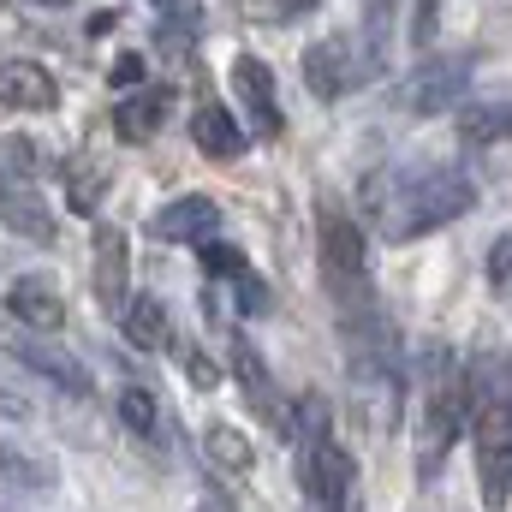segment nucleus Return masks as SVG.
I'll use <instances>...</instances> for the list:
<instances>
[{
	"mask_svg": "<svg viewBox=\"0 0 512 512\" xmlns=\"http://www.w3.org/2000/svg\"><path fill=\"white\" fill-rule=\"evenodd\" d=\"M364 209L376 215L382 239L393 245H411L459 215L477 209V185L465 167H447V161H429V167H387V173H370L364 185Z\"/></svg>",
	"mask_w": 512,
	"mask_h": 512,
	"instance_id": "1",
	"label": "nucleus"
},
{
	"mask_svg": "<svg viewBox=\"0 0 512 512\" xmlns=\"http://www.w3.org/2000/svg\"><path fill=\"white\" fill-rule=\"evenodd\" d=\"M316 251H322V280H328V298L340 304V316L376 310V274H370L364 227L334 197H322V209H316Z\"/></svg>",
	"mask_w": 512,
	"mask_h": 512,
	"instance_id": "2",
	"label": "nucleus"
},
{
	"mask_svg": "<svg viewBox=\"0 0 512 512\" xmlns=\"http://www.w3.org/2000/svg\"><path fill=\"white\" fill-rule=\"evenodd\" d=\"M471 382V453H477V483H483V507L507 512L512 501V393L483 376Z\"/></svg>",
	"mask_w": 512,
	"mask_h": 512,
	"instance_id": "3",
	"label": "nucleus"
},
{
	"mask_svg": "<svg viewBox=\"0 0 512 512\" xmlns=\"http://www.w3.org/2000/svg\"><path fill=\"white\" fill-rule=\"evenodd\" d=\"M471 423V382L453 370V352L435 346L423 358V423H417V471L435 477L441 453L459 441V429Z\"/></svg>",
	"mask_w": 512,
	"mask_h": 512,
	"instance_id": "4",
	"label": "nucleus"
},
{
	"mask_svg": "<svg viewBox=\"0 0 512 512\" xmlns=\"http://www.w3.org/2000/svg\"><path fill=\"white\" fill-rule=\"evenodd\" d=\"M298 483H304V495H310V507H316V512H346V501H352V483H358L352 453L328 435V405H322V399H310V405H304Z\"/></svg>",
	"mask_w": 512,
	"mask_h": 512,
	"instance_id": "5",
	"label": "nucleus"
},
{
	"mask_svg": "<svg viewBox=\"0 0 512 512\" xmlns=\"http://www.w3.org/2000/svg\"><path fill=\"white\" fill-rule=\"evenodd\" d=\"M465 90H471V60L447 54V60H423V66H411V72L399 78L393 102H399L411 120H435V114L459 108V96H465Z\"/></svg>",
	"mask_w": 512,
	"mask_h": 512,
	"instance_id": "6",
	"label": "nucleus"
},
{
	"mask_svg": "<svg viewBox=\"0 0 512 512\" xmlns=\"http://www.w3.org/2000/svg\"><path fill=\"white\" fill-rule=\"evenodd\" d=\"M370 78H376V66L364 60V48L352 36H322V42L304 48V90L322 96V102H340Z\"/></svg>",
	"mask_w": 512,
	"mask_h": 512,
	"instance_id": "7",
	"label": "nucleus"
},
{
	"mask_svg": "<svg viewBox=\"0 0 512 512\" xmlns=\"http://www.w3.org/2000/svg\"><path fill=\"white\" fill-rule=\"evenodd\" d=\"M6 316H12L18 328H30V334L66 328V298H60L54 274H18V280L6 286Z\"/></svg>",
	"mask_w": 512,
	"mask_h": 512,
	"instance_id": "8",
	"label": "nucleus"
},
{
	"mask_svg": "<svg viewBox=\"0 0 512 512\" xmlns=\"http://www.w3.org/2000/svg\"><path fill=\"white\" fill-rule=\"evenodd\" d=\"M215 227H221V203L203 197V191L173 197V203L149 221V233H155L161 245H203V239H215Z\"/></svg>",
	"mask_w": 512,
	"mask_h": 512,
	"instance_id": "9",
	"label": "nucleus"
},
{
	"mask_svg": "<svg viewBox=\"0 0 512 512\" xmlns=\"http://www.w3.org/2000/svg\"><path fill=\"white\" fill-rule=\"evenodd\" d=\"M96 304L114 316V310H126L131 298V239L120 227H96Z\"/></svg>",
	"mask_w": 512,
	"mask_h": 512,
	"instance_id": "10",
	"label": "nucleus"
},
{
	"mask_svg": "<svg viewBox=\"0 0 512 512\" xmlns=\"http://www.w3.org/2000/svg\"><path fill=\"white\" fill-rule=\"evenodd\" d=\"M12 358L24 364V370H36L42 382H54L60 393H72V399H90L96 382H90V370L72 358V352H60V346H48V340H12Z\"/></svg>",
	"mask_w": 512,
	"mask_h": 512,
	"instance_id": "11",
	"label": "nucleus"
},
{
	"mask_svg": "<svg viewBox=\"0 0 512 512\" xmlns=\"http://www.w3.org/2000/svg\"><path fill=\"white\" fill-rule=\"evenodd\" d=\"M0 102L18 114H48L60 102V84L36 60H0Z\"/></svg>",
	"mask_w": 512,
	"mask_h": 512,
	"instance_id": "12",
	"label": "nucleus"
},
{
	"mask_svg": "<svg viewBox=\"0 0 512 512\" xmlns=\"http://www.w3.org/2000/svg\"><path fill=\"white\" fill-rule=\"evenodd\" d=\"M233 90L245 102V114H256V131L274 137L280 131V96H274V72L256 60V54H239L233 60Z\"/></svg>",
	"mask_w": 512,
	"mask_h": 512,
	"instance_id": "13",
	"label": "nucleus"
},
{
	"mask_svg": "<svg viewBox=\"0 0 512 512\" xmlns=\"http://www.w3.org/2000/svg\"><path fill=\"white\" fill-rule=\"evenodd\" d=\"M191 143L209 155V161H239L245 155V126L221 108V102H203L191 114Z\"/></svg>",
	"mask_w": 512,
	"mask_h": 512,
	"instance_id": "14",
	"label": "nucleus"
},
{
	"mask_svg": "<svg viewBox=\"0 0 512 512\" xmlns=\"http://www.w3.org/2000/svg\"><path fill=\"white\" fill-rule=\"evenodd\" d=\"M167 108H173V90L167 84H149V90H137L126 102H114V131L126 143H143V137H155V131L167 126Z\"/></svg>",
	"mask_w": 512,
	"mask_h": 512,
	"instance_id": "15",
	"label": "nucleus"
},
{
	"mask_svg": "<svg viewBox=\"0 0 512 512\" xmlns=\"http://www.w3.org/2000/svg\"><path fill=\"white\" fill-rule=\"evenodd\" d=\"M0 221H6L18 239H36V245L54 239V209H48L30 185H12V179H6V191H0Z\"/></svg>",
	"mask_w": 512,
	"mask_h": 512,
	"instance_id": "16",
	"label": "nucleus"
},
{
	"mask_svg": "<svg viewBox=\"0 0 512 512\" xmlns=\"http://www.w3.org/2000/svg\"><path fill=\"white\" fill-rule=\"evenodd\" d=\"M120 322H126V340L131 346H143V352H167V346H173V316H167V304H161L155 292L126 298Z\"/></svg>",
	"mask_w": 512,
	"mask_h": 512,
	"instance_id": "17",
	"label": "nucleus"
},
{
	"mask_svg": "<svg viewBox=\"0 0 512 512\" xmlns=\"http://www.w3.org/2000/svg\"><path fill=\"white\" fill-rule=\"evenodd\" d=\"M0 477H6L18 495H48V489L60 483V465H54L48 453H30V447H18V441H0Z\"/></svg>",
	"mask_w": 512,
	"mask_h": 512,
	"instance_id": "18",
	"label": "nucleus"
},
{
	"mask_svg": "<svg viewBox=\"0 0 512 512\" xmlns=\"http://www.w3.org/2000/svg\"><path fill=\"white\" fill-rule=\"evenodd\" d=\"M227 352H233V376H239V387L251 393V405L262 411V417H274V423H280V393H274V382H268L262 358L251 352V340H245V334H233V346H227Z\"/></svg>",
	"mask_w": 512,
	"mask_h": 512,
	"instance_id": "19",
	"label": "nucleus"
},
{
	"mask_svg": "<svg viewBox=\"0 0 512 512\" xmlns=\"http://www.w3.org/2000/svg\"><path fill=\"white\" fill-rule=\"evenodd\" d=\"M393 30H399V0H364V30H358V48L364 60L382 72L387 54H393Z\"/></svg>",
	"mask_w": 512,
	"mask_h": 512,
	"instance_id": "20",
	"label": "nucleus"
},
{
	"mask_svg": "<svg viewBox=\"0 0 512 512\" xmlns=\"http://www.w3.org/2000/svg\"><path fill=\"white\" fill-rule=\"evenodd\" d=\"M203 447H209V459H215L221 471H233V477H245L256 465V447L233 429V423H209V429H203Z\"/></svg>",
	"mask_w": 512,
	"mask_h": 512,
	"instance_id": "21",
	"label": "nucleus"
},
{
	"mask_svg": "<svg viewBox=\"0 0 512 512\" xmlns=\"http://www.w3.org/2000/svg\"><path fill=\"white\" fill-rule=\"evenodd\" d=\"M120 423H126L137 441H161V399L149 387H120Z\"/></svg>",
	"mask_w": 512,
	"mask_h": 512,
	"instance_id": "22",
	"label": "nucleus"
},
{
	"mask_svg": "<svg viewBox=\"0 0 512 512\" xmlns=\"http://www.w3.org/2000/svg\"><path fill=\"white\" fill-rule=\"evenodd\" d=\"M459 131L471 143H507L512 137V102H477V108H459Z\"/></svg>",
	"mask_w": 512,
	"mask_h": 512,
	"instance_id": "23",
	"label": "nucleus"
},
{
	"mask_svg": "<svg viewBox=\"0 0 512 512\" xmlns=\"http://www.w3.org/2000/svg\"><path fill=\"white\" fill-rule=\"evenodd\" d=\"M197 262H203V274L233 280V274L245 268V251H239V245H221V239H203V245H197Z\"/></svg>",
	"mask_w": 512,
	"mask_h": 512,
	"instance_id": "24",
	"label": "nucleus"
},
{
	"mask_svg": "<svg viewBox=\"0 0 512 512\" xmlns=\"http://www.w3.org/2000/svg\"><path fill=\"white\" fill-rule=\"evenodd\" d=\"M0 161L30 179V173H36V143H30V137H0Z\"/></svg>",
	"mask_w": 512,
	"mask_h": 512,
	"instance_id": "25",
	"label": "nucleus"
},
{
	"mask_svg": "<svg viewBox=\"0 0 512 512\" xmlns=\"http://www.w3.org/2000/svg\"><path fill=\"white\" fill-rule=\"evenodd\" d=\"M435 30H441L435 0H417V12H411V48H429V42H435Z\"/></svg>",
	"mask_w": 512,
	"mask_h": 512,
	"instance_id": "26",
	"label": "nucleus"
},
{
	"mask_svg": "<svg viewBox=\"0 0 512 512\" xmlns=\"http://www.w3.org/2000/svg\"><path fill=\"white\" fill-rule=\"evenodd\" d=\"M143 72H149V66H143V54H120V60L108 66V84H120V90H137V84H143Z\"/></svg>",
	"mask_w": 512,
	"mask_h": 512,
	"instance_id": "27",
	"label": "nucleus"
},
{
	"mask_svg": "<svg viewBox=\"0 0 512 512\" xmlns=\"http://www.w3.org/2000/svg\"><path fill=\"white\" fill-rule=\"evenodd\" d=\"M489 280H495V286H512V233H501V239L489 245Z\"/></svg>",
	"mask_w": 512,
	"mask_h": 512,
	"instance_id": "28",
	"label": "nucleus"
},
{
	"mask_svg": "<svg viewBox=\"0 0 512 512\" xmlns=\"http://www.w3.org/2000/svg\"><path fill=\"white\" fill-rule=\"evenodd\" d=\"M280 6H286V12H316L322 0H280Z\"/></svg>",
	"mask_w": 512,
	"mask_h": 512,
	"instance_id": "29",
	"label": "nucleus"
},
{
	"mask_svg": "<svg viewBox=\"0 0 512 512\" xmlns=\"http://www.w3.org/2000/svg\"><path fill=\"white\" fill-rule=\"evenodd\" d=\"M36 6H72V0H36Z\"/></svg>",
	"mask_w": 512,
	"mask_h": 512,
	"instance_id": "30",
	"label": "nucleus"
},
{
	"mask_svg": "<svg viewBox=\"0 0 512 512\" xmlns=\"http://www.w3.org/2000/svg\"><path fill=\"white\" fill-rule=\"evenodd\" d=\"M0 191H6V173H0Z\"/></svg>",
	"mask_w": 512,
	"mask_h": 512,
	"instance_id": "31",
	"label": "nucleus"
}]
</instances>
